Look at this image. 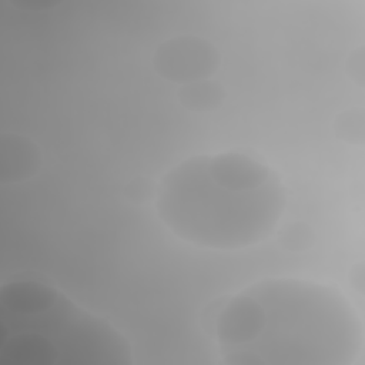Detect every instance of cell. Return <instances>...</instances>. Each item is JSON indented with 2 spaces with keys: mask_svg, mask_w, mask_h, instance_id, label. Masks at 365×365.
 <instances>
[{
  "mask_svg": "<svg viewBox=\"0 0 365 365\" xmlns=\"http://www.w3.org/2000/svg\"><path fill=\"white\" fill-rule=\"evenodd\" d=\"M0 365H128L127 339L53 285L14 279L0 289Z\"/></svg>",
  "mask_w": 365,
  "mask_h": 365,
  "instance_id": "3",
  "label": "cell"
},
{
  "mask_svg": "<svg viewBox=\"0 0 365 365\" xmlns=\"http://www.w3.org/2000/svg\"><path fill=\"white\" fill-rule=\"evenodd\" d=\"M157 210L178 238L235 251L271 235L285 210V190L271 167L247 154H202L164 175Z\"/></svg>",
  "mask_w": 365,
  "mask_h": 365,
  "instance_id": "2",
  "label": "cell"
},
{
  "mask_svg": "<svg viewBox=\"0 0 365 365\" xmlns=\"http://www.w3.org/2000/svg\"><path fill=\"white\" fill-rule=\"evenodd\" d=\"M215 339L222 362L231 365H351L362 352L364 328L336 288L269 278L224 305Z\"/></svg>",
  "mask_w": 365,
  "mask_h": 365,
  "instance_id": "1",
  "label": "cell"
}]
</instances>
